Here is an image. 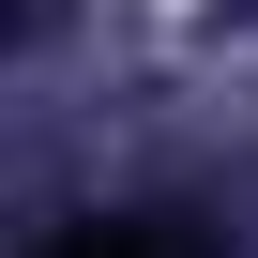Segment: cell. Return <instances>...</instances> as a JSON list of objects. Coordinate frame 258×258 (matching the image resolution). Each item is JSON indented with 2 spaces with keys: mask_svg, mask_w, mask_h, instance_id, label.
<instances>
[{
  "mask_svg": "<svg viewBox=\"0 0 258 258\" xmlns=\"http://www.w3.org/2000/svg\"><path fill=\"white\" fill-rule=\"evenodd\" d=\"M16 31H46V0H0V46H16Z\"/></svg>",
  "mask_w": 258,
  "mask_h": 258,
  "instance_id": "6da1fadb",
  "label": "cell"
}]
</instances>
